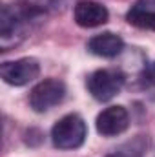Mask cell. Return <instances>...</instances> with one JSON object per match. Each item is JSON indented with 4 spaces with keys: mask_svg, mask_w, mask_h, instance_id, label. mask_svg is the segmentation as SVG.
Returning <instances> with one entry per match:
<instances>
[{
    "mask_svg": "<svg viewBox=\"0 0 155 157\" xmlns=\"http://www.w3.org/2000/svg\"><path fill=\"white\" fill-rule=\"evenodd\" d=\"M42 11L35 6L22 4V6H9L6 4L0 13V46L4 51L20 44L28 37L31 18H35Z\"/></svg>",
    "mask_w": 155,
    "mask_h": 157,
    "instance_id": "6da1fadb",
    "label": "cell"
},
{
    "mask_svg": "<svg viewBox=\"0 0 155 157\" xmlns=\"http://www.w3.org/2000/svg\"><path fill=\"white\" fill-rule=\"evenodd\" d=\"M122 49H124V40L110 31L95 35L88 42V51L97 57H104V59H113L122 53Z\"/></svg>",
    "mask_w": 155,
    "mask_h": 157,
    "instance_id": "ba28073f",
    "label": "cell"
},
{
    "mask_svg": "<svg viewBox=\"0 0 155 157\" xmlns=\"http://www.w3.org/2000/svg\"><path fill=\"white\" fill-rule=\"evenodd\" d=\"M86 137H88V126L78 113L64 115L51 128V141H53V146L59 150L80 148Z\"/></svg>",
    "mask_w": 155,
    "mask_h": 157,
    "instance_id": "7a4b0ae2",
    "label": "cell"
},
{
    "mask_svg": "<svg viewBox=\"0 0 155 157\" xmlns=\"http://www.w3.org/2000/svg\"><path fill=\"white\" fill-rule=\"evenodd\" d=\"M144 82L146 84H155V64L148 66L144 70Z\"/></svg>",
    "mask_w": 155,
    "mask_h": 157,
    "instance_id": "30bf717a",
    "label": "cell"
},
{
    "mask_svg": "<svg viewBox=\"0 0 155 157\" xmlns=\"http://www.w3.org/2000/svg\"><path fill=\"white\" fill-rule=\"evenodd\" d=\"M40 75V64L33 57H24L17 60L4 62L0 66V77L6 84L11 86H26Z\"/></svg>",
    "mask_w": 155,
    "mask_h": 157,
    "instance_id": "5b68a950",
    "label": "cell"
},
{
    "mask_svg": "<svg viewBox=\"0 0 155 157\" xmlns=\"http://www.w3.org/2000/svg\"><path fill=\"white\" fill-rule=\"evenodd\" d=\"M66 97V84L59 78H46L29 93V106L37 113H46L57 104H60Z\"/></svg>",
    "mask_w": 155,
    "mask_h": 157,
    "instance_id": "277c9868",
    "label": "cell"
},
{
    "mask_svg": "<svg viewBox=\"0 0 155 157\" xmlns=\"http://www.w3.org/2000/svg\"><path fill=\"white\" fill-rule=\"evenodd\" d=\"M95 126H97V132H99L102 137H115V135H120V133L126 132L128 126H130L128 110H126L124 106H110V108L102 110V112L97 115Z\"/></svg>",
    "mask_w": 155,
    "mask_h": 157,
    "instance_id": "8992f818",
    "label": "cell"
},
{
    "mask_svg": "<svg viewBox=\"0 0 155 157\" xmlns=\"http://www.w3.org/2000/svg\"><path fill=\"white\" fill-rule=\"evenodd\" d=\"M73 18L80 28H97L108 22V9L93 0H80L73 7Z\"/></svg>",
    "mask_w": 155,
    "mask_h": 157,
    "instance_id": "52a82bcc",
    "label": "cell"
},
{
    "mask_svg": "<svg viewBox=\"0 0 155 157\" xmlns=\"http://www.w3.org/2000/svg\"><path fill=\"white\" fill-rule=\"evenodd\" d=\"M126 20L135 26V28H141V29H152L155 31V11L144 7V6H133L128 15H126Z\"/></svg>",
    "mask_w": 155,
    "mask_h": 157,
    "instance_id": "9c48e42d",
    "label": "cell"
},
{
    "mask_svg": "<svg viewBox=\"0 0 155 157\" xmlns=\"http://www.w3.org/2000/svg\"><path fill=\"white\" fill-rule=\"evenodd\" d=\"M122 84H124V75L119 70H108V68L93 71L86 80L88 91L99 102L112 101L122 90Z\"/></svg>",
    "mask_w": 155,
    "mask_h": 157,
    "instance_id": "3957f363",
    "label": "cell"
}]
</instances>
